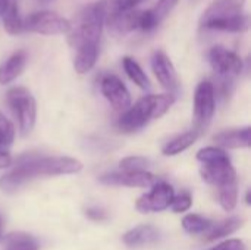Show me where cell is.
<instances>
[{
    "label": "cell",
    "instance_id": "5b68a950",
    "mask_svg": "<svg viewBox=\"0 0 251 250\" xmlns=\"http://www.w3.org/2000/svg\"><path fill=\"white\" fill-rule=\"evenodd\" d=\"M216 111L215 85L210 81H201L194 91V122L196 128L201 131L206 128Z\"/></svg>",
    "mask_w": 251,
    "mask_h": 250
},
{
    "label": "cell",
    "instance_id": "7a4b0ae2",
    "mask_svg": "<svg viewBox=\"0 0 251 250\" xmlns=\"http://www.w3.org/2000/svg\"><path fill=\"white\" fill-rule=\"evenodd\" d=\"M175 103V96L168 94H149L141 97L134 106L124 111L118 121L119 131L131 134L144 128L151 119L162 118Z\"/></svg>",
    "mask_w": 251,
    "mask_h": 250
},
{
    "label": "cell",
    "instance_id": "7c38bea8",
    "mask_svg": "<svg viewBox=\"0 0 251 250\" xmlns=\"http://www.w3.org/2000/svg\"><path fill=\"white\" fill-rule=\"evenodd\" d=\"M246 0H215L201 15L200 25L204 27L212 21L228 18L237 13H241L244 9Z\"/></svg>",
    "mask_w": 251,
    "mask_h": 250
},
{
    "label": "cell",
    "instance_id": "6da1fadb",
    "mask_svg": "<svg viewBox=\"0 0 251 250\" xmlns=\"http://www.w3.org/2000/svg\"><path fill=\"white\" fill-rule=\"evenodd\" d=\"M82 164L69 156H28L19 161L16 168L0 178V189L12 193L25 183L38 177L71 175L78 174Z\"/></svg>",
    "mask_w": 251,
    "mask_h": 250
},
{
    "label": "cell",
    "instance_id": "1f68e13d",
    "mask_svg": "<svg viewBox=\"0 0 251 250\" xmlns=\"http://www.w3.org/2000/svg\"><path fill=\"white\" fill-rule=\"evenodd\" d=\"M85 214H87V217L90 218V220H93V221H103V220H106V212L103 211V209H99V208H88L87 211H85Z\"/></svg>",
    "mask_w": 251,
    "mask_h": 250
},
{
    "label": "cell",
    "instance_id": "cb8c5ba5",
    "mask_svg": "<svg viewBox=\"0 0 251 250\" xmlns=\"http://www.w3.org/2000/svg\"><path fill=\"white\" fill-rule=\"evenodd\" d=\"M196 158H197V161L200 164H212V162H221V161H228L229 159L228 153L222 147H215V146L200 149L197 152Z\"/></svg>",
    "mask_w": 251,
    "mask_h": 250
},
{
    "label": "cell",
    "instance_id": "277c9868",
    "mask_svg": "<svg viewBox=\"0 0 251 250\" xmlns=\"http://www.w3.org/2000/svg\"><path fill=\"white\" fill-rule=\"evenodd\" d=\"M71 27L72 24L66 18L50 10L34 12L24 19V31L41 34V35L68 34L71 31Z\"/></svg>",
    "mask_w": 251,
    "mask_h": 250
},
{
    "label": "cell",
    "instance_id": "9c48e42d",
    "mask_svg": "<svg viewBox=\"0 0 251 250\" xmlns=\"http://www.w3.org/2000/svg\"><path fill=\"white\" fill-rule=\"evenodd\" d=\"M100 183L106 186H124V187H151L157 180L149 171H121L109 172L99 178Z\"/></svg>",
    "mask_w": 251,
    "mask_h": 250
},
{
    "label": "cell",
    "instance_id": "d4e9b609",
    "mask_svg": "<svg viewBox=\"0 0 251 250\" xmlns=\"http://www.w3.org/2000/svg\"><path fill=\"white\" fill-rule=\"evenodd\" d=\"M6 250H38V245L25 234H13L7 242Z\"/></svg>",
    "mask_w": 251,
    "mask_h": 250
},
{
    "label": "cell",
    "instance_id": "7402d4cb",
    "mask_svg": "<svg viewBox=\"0 0 251 250\" xmlns=\"http://www.w3.org/2000/svg\"><path fill=\"white\" fill-rule=\"evenodd\" d=\"M212 221L207 218H203L196 214H190L182 220V227L187 233L190 234H201L206 233L212 227Z\"/></svg>",
    "mask_w": 251,
    "mask_h": 250
},
{
    "label": "cell",
    "instance_id": "d6a6232c",
    "mask_svg": "<svg viewBox=\"0 0 251 250\" xmlns=\"http://www.w3.org/2000/svg\"><path fill=\"white\" fill-rule=\"evenodd\" d=\"M141 1L144 0H115L116 6L119 10H131V9H135Z\"/></svg>",
    "mask_w": 251,
    "mask_h": 250
},
{
    "label": "cell",
    "instance_id": "52a82bcc",
    "mask_svg": "<svg viewBox=\"0 0 251 250\" xmlns=\"http://www.w3.org/2000/svg\"><path fill=\"white\" fill-rule=\"evenodd\" d=\"M175 193L171 184L165 183V181H156L151 186L150 193L141 196L137 203L135 208L138 212L141 214H149V212H162L166 208L171 206L172 199H174Z\"/></svg>",
    "mask_w": 251,
    "mask_h": 250
},
{
    "label": "cell",
    "instance_id": "f35d334b",
    "mask_svg": "<svg viewBox=\"0 0 251 250\" xmlns=\"http://www.w3.org/2000/svg\"><path fill=\"white\" fill-rule=\"evenodd\" d=\"M0 149H1V144H0Z\"/></svg>",
    "mask_w": 251,
    "mask_h": 250
},
{
    "label": "cell",
    "instance_id": "8d00e7d4",
    "mask_svg": "<svg viewBox=\"0 0 251 250\" xmlns=\"http://www.w3.org/2000/svg\"><path fill=\"white\" fill-rule=\"evenodd\" d=\"M0 236H1V220H0Z\"/></svg>",
    "mask_w": 251,
    "mask_h": 250
},
{
    "label": "cell",
    "instance_id": "4dcf8cb0",
    "mask_svg": "<svg viewBox=\"0 0 251 250\" xmlns=\"http://www.w3.org/2000/svg\"><path fill=\"white\" fill-rule=\"evenodd\" d=\"M212 250H247V246L243 240H237V239H232V240H228V242H224L221 245H218L216 248H213Z\"/></svg>",
    "mask_w": 251,
    "mask_h": 250
},
{
    "label": "cell",
    "instance_id": "74e56055",
    "mask_svg": "<svg viewBox=\"0 0 251 250\" xmlns=\"http://www.w3.org/2000/svg\"><path fill=\"white\" fill-rule=\"evenodd\" d=\"M12 1H16V3H18V0H12Z\"/></svg>",
    "mask_w": 251,
    "mask_h": 250
},
{
    "label": "cell",
    "instance_id": "ac0fdd59",
    "mask_svg": "<svg viewBox=\"0 0 251 250\" xmlns=\"http://www.w3.org/2000/svg\"><path fill=\"white\" fill-rule=\"evenodd\" d=\"M200 137V131L197 128L194 130H190V131H185L179 136H176L175 139L169 140L163 149H162V153L165 156H176L182 152H185L188 147H191Z\"/></svg>",
    "mask_w": 251,
    "mask_h": 250
},
{
    "label": "cell",
    "instance_id": "e0dca14e",
    "mask_svg": "<svg viewBox=\"0 0 251 250\" xmlns=\"http://www.w3.org/2000/svg\"><path fill=\"white\" fill-rule=\"evenodd\" d=\"M76 55L74 57V68L78 74H87L90 72L99 56V44H84L75 49Z\"/></svg>",
    "mask_w": 251,
    "mask_h": 250
},
{
    "label": "cell",
    "instance_id": "f546056e",
    "mask_svg": "<svg viewBox=\"0 0 251 250\" xmlns=\"http://www.w3.org/2000/svg\"><path fill=\"white\" fill-rule=\"evenodd\" d=\"M191 205H193V197H191V194L187 193V192H184V193H181V194H178V196H174L172 203H171L172 211L176 212V214H181V212L188 211V209L191 208Z\"/></svg>",
    "mask_w": 251,
    "mask_h": 250
},
{
    "label": "cell",
    "instance_id": "836d02e7",
    "mask_svg": "<svg viewBox=\"0 0 251 250\" xmlns=\"http://www.w3.org/2000/svg\"><path fill=\"white\" fill-rule=\"evenodd\" d=\"M12 155L6 150H0V169H6L12 165Z\"/></svg>",
    "mask_w": 251,
    "mask_h": 250
},
{
    "label": "cell",
    "instance_id": "d590c367",
    "mask_svg": "<svg viewBox=\"0 0 251 250\" xmlns=\"http://www.w3.org/2000/svg\"><path fill=\"white\" fill-rule=\"evenodd\" d=\"M50 1H53V0H40V3H50Z\"/></svg>",
    "mask_w": 251,
    "mask_h": 250
},
{
    "label": "cell",
    "instance_id": "ffe728a7",
    "mask_svg": "<svg viewBox=\"0 0 251 250\" xmlns=\"http://www.w3.org/2000/svg\"><path fill=\"white\" fill-rule=\"evenodd\" d=\"M244 220L240 217H232L228 220H224L218 224H212V227L206 231V240L207 242H215L219 240L222 237H226L229 234H232L234 231H237L240 227H243Z\"/></svg>",
    "mask_w": 251,
    "mask_h": 250
},
{
    "label": "cell",
    "instance_id": "30bf717a",
    "mask_svg": "<svg viewBox=\"0 0 251 250\" xmlns=\"http://www.w3.org/2000/svg\"><path fill=\"white\" fill-rule=\"evenodd\" d=\"M151 69L153 74L156 77V80L160 83V85L168 90L169 93H175L179 87V80L176 75V69L174 66V63L171 62L169 56L162 52L157 50L153 53L151 57Z\"/></svg>",
    "mask_w": 251,
    "mask_h": 250
},
{
    "label": "cell",
    "instance_id": "4fadbf2b",
    "mask_svg": "<svg viewBox=\"0 0 251 250\" xmlns=\"http://www.w3.org/2000/svg\"><path fill=\"white\" fill-rule=\"evenodd\" d=\"M28 62V55L25 50H18L10 55L1 65H0V84L6 85L13 83L25 69Z\"/></svg>",
    "mask_w": 251,
    "mask_h": 250
},
{
    "label": "cell",
    "instance_id": "2e32d148",
    "mask_svg": "<svg viewBox=\"0 0 251 250\" xmlns=\"http://www.w3.org/2000/svg\"><path fill=\"white\" fill-rule=\"evenodd\" d=\"M249 27H250V19H249V15H246L244 12L228 16V18L216 19L204 25V28L207 29L226 31V32H244L249 29Z\"/></svg>",
    "mask_w": 251,
    "mask_h": 250
},
{
    "label": "cell",
    "instance_id": "d6986e66",
    "mask_svg": "<svg viewBox=\"0 0 251 250\" xmlns=\"http://www.w3.org/2000/svg\"><path fill=\"white\" fill-rule=\"evenodd\" d=\"M0 18L3 21V28L9 35H18L24 31V19L19 15V7L16 1L9 0Z\"/></svg>",
    "mask_w": 251,
    "mask_h": 250
},
{
    "label": "cell",
    "instance_id": "4316f807",
    "mask_svg": "<svg viewBox=\"0 0 251 250\" xmlns=\"http://www.w3.org/2000/svg\"><path fill=\"white\" fill-rule=\"evenodd\" d=\"M15 139V127L13 124L0 112V144L1 147H7L12 144Z\"/></svg>",
    "mask_w": 251,
    "mask_h": 250
},
{
    "label": "cell",
    "instance_id": "8fae6325",
    "mask_svg": "<svg viewBox=\"0 0 251 250\" xmlns=\"http://www.w3.org/2000/svg\"><path fill=\"white\" fill-rule=\"evenodd\" d=\"M201 165H203L200 168L201 178L206 183L216 186L218 189L237 181V172L231 164V159L221 161V162H212V164H201Z\"/></svg>",
    "mask_w": 251,
    "mask_h": 250
},
{
    "label": "cell",
    "instance_id": "83f0119b",
    "mask_svg": "<svg viewBox=\"0 0 251 250\" xmlns=\"http://www.w3.org/2000/svg\"><path fill=\"white\" fill-rule=\"evenodd\" d=\"M179 0H157V4L151 9L154 16L157 18L159 22H162L166 16H169V13L174 10V7L178 4Z\"/></svg>",
    "mask_w": 251,
    "mask_h": 250
},
{
    "label": "cell",
    "instance_id": "44dd1931",
    "mask_svg": "<svg viewBox=\"0 0 251 250\" xmlns=\"http://www.w3.org/2000/svg\"><path fill=\"white\" fill-rule=\"evenodd\" d=\"M122 66H124V71L125 74L128 75V78L140 88L143 90H147L150 87V81H149V77L146 75V72L143 71V68L138 65L137 60H134L132 57L126 56L122 59Z\"/></svg>",
    "mask_w": 251,
    "mask_h": 250
},
{
    "label": "cell",
    "instance_id": "484cf974",
    "mask_svg": "<svg viewBox=\"0 0 251 250\" xmlns=\"http://www.w3.org/2000/svg\"><path fill=\"white\" fill-rule=\"evenodd\" d=\"M150 167V161L144 156H128L119 162V168L122 171H147Z\"/></svg>",
    "mask_w": 251,
    "mask_h": 250
},
{
    "label": "cell",
    "instance_id": "f1b7e54d",
    "mask_svg": "<svg viewBox=\"0 0 251 250\" xmlns=\"http://www.w3.org/2000/svg\"><path fill=\"white\" fill-rule=\"evenodd\" d=\"M160 22L157 21V18L154 16V13H153L151 9L140 10V28L138 29L149 32V31H153L154 28H157Z\"/></svg>",
    "mask_w": 251,
    "mask_h": 250
},
{
    "label": "cell",
    "instance_id": "e575fe53",
    "mask_svg": "<svg viewBox=\"0 0 251 250\" xmlns=\"http://www.w3.org/2000/svg\"><path fill=\"white\" fill-rule=\"evenodd\" d=\"M7 3H9V0H0V16H1V13L4 12V9H6Z\"/></svg>",
    "mask_w": 251,
    "mask_h": 250
},
{
    "label": "cell",
    "instance_id": "603a6c76",
    "mask_svg": "<svg viewBox=\"0 0 251 250\" xmlns=\"http://www.w3.org/2000/svg\"><path fill=\"white\" fill-rule=\"evenodd\" d=\"M219 202L225 211H232L238 202V184L231 183L219 187Z\"/></svg>",
    "mask_w": 251,
    "mask_h": 250
},
{
    "label": "cell",
    "instance_id": "5bb4252c",
    "mask_svg": "<svg viewBox=\"0 0 251 250\" xmlns=\"http://www.w3.org/2000/svg\"><path fill=\"white\" fill-rule=\"evenodd\" d=\"M250 127L225 130L218 133L213 137V140L222 149H244V147H250Z\"/></svg>",
    "mask_w": 251,
    "mask_h": 250
},
{
    "label": "cell",
    "instance_id": "3957f363",
    "mask_svg": "<svg viewBox=\"0 0 251 250\" xmlns=\"http://www.w3.org/2000/svg\"><path fill=\"white\" fill-rule=\"evenodd\" d=\"M6 102L18 121L21 133L24 136L29 134L37 119V105L31 91L25 87H13L6 93Z\"/></svg>",
    "mask_w": 251,
    "mask_h": 250
},
{
    "label": "cell",
    "instance_id": "8992f818",
    "mask_svg": "<svg viewBox=\"0 0 251 250\" xmlns=\"http://www.w3.org/2000/svg\"><path fill=\"white\" fill-rule=\"evenodd\" d=\"M209 63L221 78L232 80L243 71V59L240 55L224 46H215L210 49Z\"/></svg>",
    "mask_w": 251,
    "mask_h": 250
},
{
    "label": "cell",
    "instance_id": "9a60e30c",
    "mask_svg": "<svg viewBox=\"0 0 251 250\" xmlns=\"http://www.w3.org/2000/svg\"><path fill=\"white\" fill-rule=\"evenodd\" d=\"M159 239L160 233L153 225H138L124 236V243L129 248H140L150 243H157Z\"/></svg>",
    "mask_w": 251,
    "mask_h": 250
},
{
    "label": "cell",
    "instance_id": "ba28073f",
    "mask_svg": "<svg viewBox=\"0 0 251 250\" xmlns=\"http://www.w3.org/2000/svg\"><path fill=\"white\" fill-rule=\"evenodd\" d=\"M100 91L115 111H125L131 106V94L126 85L113 74H106L100 80Z\"/></svg>",
    "mask_w": 251,
    "mask_h": 250
}]
</instances>
